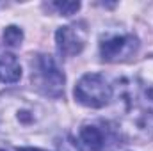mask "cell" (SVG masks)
Wrapping results in <instances>:
<instances>
[{"label":"cell","instance_id":"obj_2","mask_svg":"<svg viewBox=\"0 0 153 151\" xmlns=\"http://www.w3.org/2000/svg\"><path fill=\"white\" fill-rule=\"evenodd\" d=\"M30 68H32L30 80L41 94L50 96V98L62 96L66 78H64V73L61 71V68L57 66V62L53 61V57L39 53L32 59Z\"/></svg>","mask_w":153,"mask_h":151},{"label":"cell","instance_id":"obj_8","mask_svg":"<svg viewBox=\"0 0 153 151\" xmlns=\"http://www.w3.org/2000/svg\"><path fill=\"white\" fill-rule=\"evenodd\" d=\"M22 39H23L22 29H18V27H14V25L7 27V29L4 30V44L9 46V48L20 46V44H22Z\"/></svg>","mask_w":153,"mask_h":151},{"label":"cell","instance_id":"obj_1","mask_svg":"<svg viewBox=\"0 0 153 151\" xmlns=\"http://www.w3.org/2000/svg\"><path fill=\"white\" fill-rule=\"evenodd\" d=\"M48 109L22 93H0V133L20 137L43 132L48 124Z\"/></svg>","mask_w":153,"mask_h":151},{"label":"cell","instance_id":"obj_10","mask_svg":"<svg viewBox=\"0 0 153 151\" xmlns=\"http://www.w3.org/2000/svg\"><path fill=\"white\" fill-rule=\"evenodd\" d=\"M18 151H45V150H38V148H20Z\"/></svg>","mask_w":153,"mask_h":151},{"label":"cell","instance_id":"obj_9","mask_svg":"<svg viewBox=\"0 0 153 151\" xmlns=\"http://www.w3.org/2000/svg\"><path fill=\"white\" fill-rule=\"evenodd\" d=\"M53 7H55L61 14L71 16V14H75L76 11L80 9V2H55Z\"/></svg>","mask_w":153,"mask_h":151},{"label":"cell","instance_id":"obj_6","mask_svg":"<svg viewBox=\"0 0 153 151\" xmlns=\"http://www.w3.org/2000/svg\"><path fill=\"white\" fill-rule=\"evenodd\" d=\"M55 41H57V50L64 57L76 55L84 50L85 46V30L76 27V25H66L61 27L55 32Z\"/></svg>","mask_w":153,"mask_h":151},{"label":"cell","instance_id":"obj_3","mask_svg":"<svg viewBox=\"0 0 153 151\" xmlns=\"http://www.w3.org/2000/svg\"><path fill=\"white\" fill-rule=\"evenodd\" d=\"M80 141L89 151H116L121 146V132L103 119L87 121L80 128Z\"/></svg>","mask_w":153,"mask_h":151},{"label":"cell","instance_id":"obj_4","mask_svg":"<svg viewBox=\"0 0 153 151\" xmlns=\"http://www.w3.org/2000/svg\"><path fill=\"white\" fill-rule=\"evenodd\" d=\"M75 98L85 107L102 109L112 98V85L100 73H87L76 82Z\"/></svg>","mask_w":153,"mask_h":151},{"label":"cell","instance_id":"obj_5","mask_svg":"<svg viewBox=\"0 0 153 151\" xmlns=\"http://www.w3.org/2000/svg\"><path fill=\"white\" fill-rule=\"evenodd\" d=\"M139 50V39L134 34H114L102 39L100 52L107 62H123L135 55Z\"/></svg>","mask_w":153,"mask_h":151},{"label":"cell","instance_id":"obj_11","mask_svg":"<svg viewBox=\"0 0 153 151\" xmlns=\"http://www.w3.org/2000/svg\"><path fill=\"white\" fill-rule=\"evenodd\" d=\"M0 151H4V150H0Z\"/></svg>","mask_w":153,"mask_h":151},{"label":"cell","instance_id":"obj_7","mask_svg":"<svg viewBox=\"0 0 153 151\" xmlns=\"http://www.w3.org/2000/svg\"><path fill=\"white\" fill-rule=\"evenodd\" d=\"M22 76V66L13 53H0V82L14 84Z\"/></svg>","mask_w":153,"mask_h":151}]
</instances>
